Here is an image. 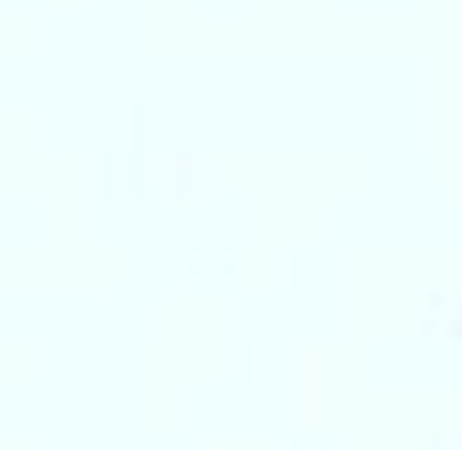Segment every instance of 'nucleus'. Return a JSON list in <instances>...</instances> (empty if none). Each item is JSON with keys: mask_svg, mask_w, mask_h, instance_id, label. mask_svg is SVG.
I'll use <instances>...</instances> for the list:
<instances>
[]
</instances>
